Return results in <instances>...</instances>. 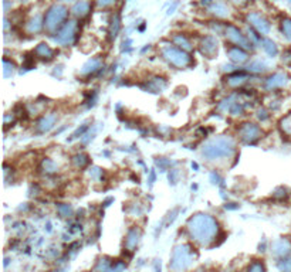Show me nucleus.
I'll return each mask as SVG.
<instances>
[{"mask_svg":"<svg viewBox=\"0 0 291 272\" xmlns=\"http://www.w3.org/2000/svg\"><path fill=\"white\" fill-rule=\"evenodd\" d=\"M68 14L67 9L62 4H54L53 7L47 10L44 16V28L50 33H54L58 27H62V21Z\"/></svg>","mask_w":291,"mask_h":272,"instance_id":"obj_1","label":"nucleus"},{"mask_svg":"<svg viewBox=\"0 0 291 272\" xmlns=\"http://www.w3.org/2000/svg\"><path fill=\"white\" fill-rule=\"evenodd\" d=\"M164 55H165V58H166L170 64L178 65V67H184V65L189 64V61H190L189 57H188L182 50H178L175 47H168V48H165V50H164Z\"/></svg>","mask_w":291,"mask_h":272,"instance_id":"obj_2","label":"nucleus"},{"mask_svg":"<svg viewBox=\"0 0 291 272\" xmlns=\"http://www.w3.org/2000/svg\"><path fill=\"white\" fill-rule=\"evenodd\" d=\"M76 30H77L76 21H67V23H64V26L60 28V31L56 35V41H58L60 44L71 43L72 38H74V35H76Z\"/></svg>","mask_w":291,"mask_h":272,"instance_id":"obj_3","label":"nucleus"},{"mask_svg":"<svg viewBox=\"0 0 291 272\" xmlns=\"http://www.w3.org/2000/svg\"><path fill=\"white\" fill-rule=\"evenodd\" d=\"M248 20L253 26L256 27V30L262 34H267L270 30V23L266 20L264 16H262L260 13H250L248 14Z\"/></svg>","mask_w":291,"mask_h":272,"instance_id":"obj_4","label":"nucleus"},{"mask_svg":"<svg viewBox=\"0 0 291 272\" xmlns=\"http://www.w3.org/2000/svg\"><path fill=\"white\" fill-rule=\"evenodd\" d=\"M226 35H228V38H229L232 43L238 44V47H246L247 45L246 37L242 34V31L238 30L236 27H233V26L228 27V30H226Z\"/></svg>","mask_w":291,"mask_h":272,"instance_id":"obj_5","label":"nucleus"},{"mask_svg":"<svg viewBox=\"0 0 291 272\" xmlns=\"http://www.w3.org/2000/svg\"><path fill=\"white\" fill-rule=\"evenodd\" d=\"M209 10L218 17H228L229 16V6L224 0H213Z\"/></svg>","mask_w":291,"mask_h":272,"instance_id":"obj_6","label":"nucleus"},{"mask_svg":"<svg viewBox=\"0 0 291 272\" xmlns=\"http://www.w3.org/2000/svg\"><path fill=\"white\" fill-rule=\"evenodd\" d=\"M216 51H218V41L214 40V37H212V35L204 37L202 43V53L213 55Z\"/></svg>","mask_w":291,"mask_h":272,"instance_id":"obj_7","label":"nucleus"},{"mask_svg":"<svg viewBox=\"0 0 291 272\" xmlns=\"http://www.w3.org/2000/svg\"><path fill=\"white\" fill-rule=\"evenodd\" d=\"M229 57L232 61H236V62H242V61H246L247 60V54L238 47V45H234V47H230L229 50Z\"/></svg>","mask_w":291,"mask_h":272,"instance_id":"obj_8","label":"nucleus"},{"mask_svg":"<svg viewBox=\"0 0 291 272\" xmlns=\"http://www.w3.org/2000/svg\"><path fill=\"white\" fill-rule=\"evenodd\" d=\"M90 11V3L88 1H84V0H81L78 3H76V6L72 7V13L77 16V17H84V16H87Z\"/></svg>","mask_w":291,"mask_h":272,"instance_id":"obj_9","label":"nucleus"},{"mask_svg":"<svg viewBox=\"0 0 291 272\" xmlns=\"http://www.w3.org/2000/svg\"><path fill=\"white\" fill-rule=\"evenodd\" d=\"M43 26H44V21H42V18H40V16H36V17L30 18L28 20V23H27V30L30 31V33H38L42 28H43Z\"/></svg>","mask_w":291,"mask_h":272,"instance_id":"obj_10","label":"nucleus"},{"mask_svg":"<svg viewBox=\"0 0 291 272\" xmlns=\"http://www.w3.org/2000/svg\"><path fill=\"white\" fill-rule=\"evenodd\" d=\"M36 54L40 57V58H52L53 57V54H54V50L48 45V44H46V43H42V44H38V47L36 48Z\"/></svg>","mask_w":291,"mask_h":272,"instance_id":"obj_11","label":"nucleus"},{"mask_svg":"<svg viewBox=\"0 0 291 272\" xmlns=\"http://www.w3.org/2000/svg\"><path fill=\"white\" fill-rule=\"evenodd\" d=\"M282 33L287 35L288 38L291 40V20L290 18H286V20H282Z\"/></svg>","mask_w":291,"mask_h":272,"instance_id":"obj_12","label":"nucleus"},{"mask_svg":"<svg viewBox=\"0 0 291 272\" xmlns=\"http://www.w3.org/2000/svg\"><path fill=\"white\" fill-rule=\"evenodd\" d=\"M175 40L178 41V44H179V47H180V48H182V47L186 48V50H189V48H190V43H189V40L185 38L184 35H178Z\"/></svg>","mask_w":291,"mask_h":272,"instance_id":"obj_13","label":"nucleus"},{"mask_svg":"<svg viewBox=\"0 0 291 272\" xmlns=\"http://www.w3.org/2000/svg\"><path fill=\"white\" fill-rule=\"evenodd\" d=\"M98 6H101V7H106V6H111V4H114L115 0H97Z\"/></svg>","mask_w":291,"mask_h":272,"instance_id":"obj_14","label":"nucleus"},{"mask_svg":"<svg viewBox=\"0 0 291 272\" xmlns=\"http://www.w3.org/2000/svg\"><path fill=\"white\" fill-rule=\"evenodd\" d=\"M233 1H234L236 4H238V6H244L247 3V0H233Z\"/></svg>","mask_w":291,"mask_h":272,"instance_id":"obj_15","label":"nucleus"},{"mask_svg":"<svg viewBox=\"0 0 291 272\" xmlns=\"http://www.w3.org/2000/svg\"><path fill=\"white\" fill-rule=\"evenodd\" d=\"M288 3H290V6H291V0H288Z\"/></svg>","mask_w":291,"mask_h":272,"instance_id":"obj_16","label":"nucleus"}]
</instances>
